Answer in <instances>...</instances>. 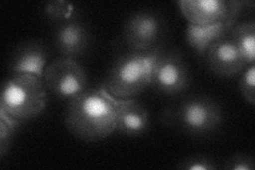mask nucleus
Segmentation results:
<instances>
[{
    "label": "nucleus",
    "mask_w": 255,
    "mask_h": 170,
    "mask_svg": "<svg viewBox=\"0 0 255 170\" xmlns=\"http://www.w3.org/2000/svg\"><path fill=\"white\" fill-rule=\"evenodd\" d=\"M115 103L107 88L89 87L67 102L65 125L78 140L98 142L115 132Z\"/></svg>",
    "instance_id": "obj_1"
},
{
    "label": "nucleus",
    "mask_w": 255,
    "mask_h": 170,
    "mask_svg": "<svg viewBox=\"0 0 255 170\" xmlns=\"http://www.w3.org/2000/svg\"><path fill=\"white\" fill-rule=\"evenodd\" d=\"M44 12L47 17L50 18L53 23H58L77 16L74 4L64 1V0H55V1L48 2L45 6Z\"/></svg>",
    "instance_id": "obj_16"
},
{
    "label": "nucleus",
    "mask_w": 255,
    "mask_h": 170,
    "mask_svg": "<svg viewBox=\"0 0 255 170\" xmlns=\"http://www.w3.org/2000/svg\"><path fill=\"white\" fill-rule=\"evenodd\" d=\"M91 44V32L77 16L55 23L54 45L62 56L77 60L89 51Z\"/></svg>",
    "instance_id": "obj_9"
},
{
    "label": "nucleus",
    "mask_w": 255,
    "mask_h": 170,
    "mask_svg": "<svg viewBox=\"0 0 255 170\" xmlns=\"http://www.w3.org/2000/svg\"><path fill=\"white\" fill-rule=\"evenodd\" d=\"M21 123L0 112V158H3L9 150L14 135Z\"/></svg>",
    "instance_id": "obj_15"
},
{
    "label": "nucleus",
    "mask_w": 255,
    "mask_h": 170,
    "mask_svg": "<svg viewBox=\"0 0 255 170\" xmlns=\"http://www.w3.org/2000/svg\"><path fill=\"white\" fill-rule=\"evenodd\" d=\"M166 119L185 132L206 136L218 130L223 119L220 104L209 97L194 96L170 111Z\"/></svg>",
    "instance_id": "obj_4"
},
{
    "label": "nucleus",
    "mask_w": 255,
    "mask_h": 170,
    "mask_svg": "<svg viewBox=\"0 0 255 170\" xmlns=\"http://www.w3.org/2000/svg\"><path fill=\"white\" fill-rule=\"evenodd\" d=\"M178 168L182 170H216L219 165L210 157L195 155L182 160L178 164Z\"/></svg>",
    "instance_id": "obj_18"
},
{
    "label": "nucleus",
    "mask_w": 255,
    "mask_h": 170,
    "mask_svg": "<svg viewBox=\"0 0 255 170\" xmlns=\"http://www.w3.org/2000/svg\"><path fill=\"white\" fill-rule=\"evenodd\" d=\"M164 35L163 18L150 11H139L131 15L123 30L124 43L133 52H150L163 47Z\"/></svg>",
    "instance_id": "obj_7"
},
{
    "label": "nucleus",
    "mask_w": 255,
    "mask_h": 170,
    "mask_svg": "<svg viewBox=\"0 0 255 170\" xmlns=\"http://www.w3.org/2000/svg\"><path fill=\"white\" fill-rule=\"evenodd\" d=\"M48 91L41 78L15 74L4 81L0 95V112L19 123L42 115L47 108Z\"/></svg>",
    "instance_id": "obj_3"
},
{
    "label": "nucleus",
    "mask_w": 255,
    "mask_h": 170,
    "mask_svg": "<svg viewBox=\"0 0 255 170\" xmlns=\"http://www.w3.org/2000/svg\"><path fill=\"white\" fill-rule=\"evenodd\" d=\"M221 168L228 170H253L255 168V160L247 153H235L225 161Z\"/></svg>",
    "instance_id": "obj_19"
},
{
    "label": "nucleus",
    "mask_w": 255,
    "mask_h": 170,
    "mask_svg": "<svg viewBox=\"0 0 255 170\" xmlns=\"http://www.w3.org/2000/svg\"><path fill=\"white\" fill-rule=\"evenodd\" d=\"M49 60V51L47 47L36 40H30L19 45L15 50L11 63L12 75L27 74L43 79L44 71Z\"/></svg>",
    "instance_id": "obj_12"
},
{
    "label": "nucleus",
    "mask_w": 255,
    "mask_h": 170,
    "mask_svg": "<svg viewBox=\"0 0 255 170\" xmlns=\"http://www.w3.org/2000/svg\"><path fill=\"white\" fill-rule=\"evenodd\" d=\"M150 128L148 110L136 98L116 99L115 132L127 136H140Z\"/></svg>",
    "instance_id": "obj_11"
},
{
    "label": "nucleus",
    "mask_w": 255,
    "mask_h": 170,
    "mask_svg": "<svg viewBox=\"0 0 255 170\" xmlns=\"http://www.w3.org/2000/svg\"><path fill=\"white\" fill-rule=\"evenodd\" d=\"M239 91L244 99L251 105L255 104V64L248 65L239 79Z\"/></svg>",
    "instance_id": "obj_17"
},
{
    "label": "nucleus",
    "mask_w": 255,
    "mask_h": 170,
    "mask_svg": "<svg viewBox=\"0 0 255 170\" xmlns=\"http://www.w3.org/2000/svg\"><path fill=\"white\" fill-rule=\"evenodd\" d=\"M190 81V71L181 52L163 47L154 62L151 86L159 93L175 96L185 92Z\"/></svg>",
    "instance_id": "obj_8"
},
{
    "label": "nucleus",
    "mask_w": 255,
    "mask_h": 170,
    "mask_svg": "<svg viewBox=\"0 0 255 170\" xmlns=\"http://www.w3.org/2000/svg\"><path fill=\"white\" fill-rule=\"evenodd\" d=\"M230 38L241 51L247 65L255 63V21L238 20L231 29Z\"/></svg>",
    "instance_id": "obj_14"
},
{
    "label": "nucleus",
    "mask_w": 255,
    "mask_h": 170,
    "mask_svg": "<svg viewBox=\"0 0 255 170\" xmlns=\"http://www.w3.org/2000/svg\"><path fill=\"white\" fill-rule=\"evenodd\" d=\"M43 82L47 91L57 98L69 102L90 86L89 76L76 59L61 56L47 65Z\"/></svg>",
    "instance_id": "obj_5"
},
{
    "label": "nucleus",
    "mask_w": 255,
    "mask_h": 170,
    "mask_svg": "<svg viewBox=\"0 0 255 170\" xmlns=\"http://www.w3.org/2000/svg\"><path fill=\"white\" fill-rule=\"evenodd\" d=\"M204 56L213 74L221 78H233L248 66L229 35L212 44Z\"/></svg>",
    "instance_id": "obj_10"
},
{
    "label": "nucleus",
    "mask_w": 255,
    "mask_h": 170,
    "mask_svg": "<svg viewBox=\"0 0 255 170\" xmlns=\"http://www.w3.org/2000/svg\"><path fill=\"white\" fill-rule=\"evenodd\" d=\"M162 48L150 52L130 51L118 56L102 85L116 99L136 98L151 86L154 62Z\"/></svg>",
    "instance_id": "obj_2"
},
{
    "label": "nucleus",
    "mask_w": 255,
    "mask_h": 170,
    "mask_svg": "<svg viewBox=\"0 0 255 170\" xmlns=\"http://www.w3.org/2000/svg\"><path fill=\"white\" fill-rule=\"evenodd\" d=\"M236 22V20H228L206 27H197L188 23L185 29L186 43L197 54L205 55L212 44L230 34Z\"/></svg>",
    "instance_id": "obj_13"
},
{
    "label": "nucleus",
    "mask_w": 255,
    "mask_h": 170,
    "mask_svg": "<svg viewBox=\"0 0 255 170\" xmlns=\"http://www.w3.org/2000/svg\"><path fill=\"white\" fill-rule=\"evenodd\" d=\"M250 1L233 0H181L178 2L181 14L189 25L206 27L216 23L236 20L248 9Z\"/></svg>",
    "instance_id": "obj_6"
}]
</instances>
